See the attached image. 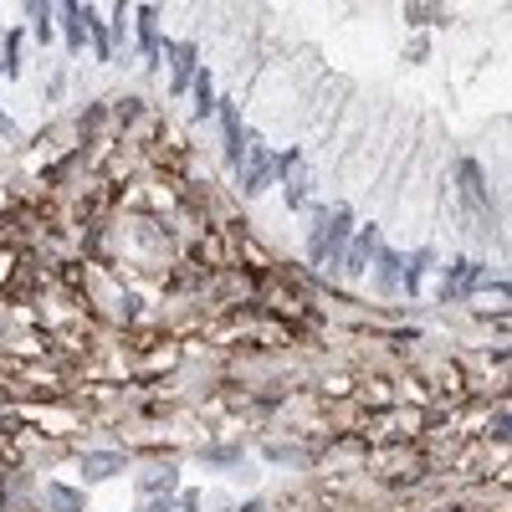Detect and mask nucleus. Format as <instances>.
Returning <instances> with one entry per match:
<instances>
[{
  "mask_svg": "<svg viewBox=\"0 0 512 512\" xmlns=\"http://www.w3.org/2000/svg\"><path fill=\"white\" fill-rule=\"evenodd\" d=\"M123 466V456H82V472L88 477H113Z\"/></svg>",
  "mask_w": 512,
  "mask_h": 512,
  "instance_id": "f257e3e1",
  "label": "nucleus"
},
{
  "mask_svg": "<svg viewBox=\"0 0 512 512\" xmlns=\"http://www.w3.org/2000/svg\"><path fill=\"white\" fill-rule=\"evenodd\" d=\"M226 144H231V159H241V123H236V108H226Z\"/></svg>",
  "mask_w": 512,
  "mask_h": 512,
  "instance_id": "f03ea898",
  "label": "nucleus"
}]
</instances>
